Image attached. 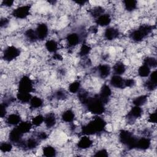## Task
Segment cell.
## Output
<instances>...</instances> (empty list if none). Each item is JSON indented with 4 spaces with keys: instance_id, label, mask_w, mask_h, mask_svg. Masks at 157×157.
Instances as JSON below:
<instances>
[{
    "instance_id": "obj_1",
    "label": "cell",
    "mask_w": 157,
    "mask_h": 157,
    "mask_svg": "<svg viewBox=\"0 0 157 157\" xmlns=\"http://www.w3.org/2000/svg\"><path fill=\"white\" fill-rule=\"evenodd\" d=\"M105 124L106 123L102 118L96 117L82 128V132L88 136L102 132L104 129Z\"/></svg>"
},
{
    "instance_id": "obj_2",
    "label": "cell",
    "mask_w": 157,
    "mask_h": 157,
    "mask_svg": "<svg viewBox=\"0 0 157 157\" xmlns=\"http://www.w3.org/2000/svg\"><path fill=\"white\" fill-rule=\"evenodd\" d=\"M88 110L94 115H100L104 112V104L99 98V95H96L93 98H89L86 103Z\"/></svg>"
},
{
    "instance_id": "obj_3",
    "label": "cell",
    "mask_w": 157,
    "mask_h": 157,
    "mask_svg": "<svg viewBox=\"0 0 157 157\" xmlns=\"http://www.w3.org/2000/svg\"><path fill=\"white\" fill-rule=\"evenodd\" d=\"M119 139L121 143L127 145L129 148L136 147L137 139H136L131 132L127 130H121L119 134Z\"/></svg>"
},
{
    "instance_id": "obj_4",
    "label": "cell",
    "mask_w": 157,
    "mask_h": 157,
    "mask_svg": "<svg viewBox=\"0 0 157 157\" xmlns=\"http://www.w3.org/2000/svg\"><path fill=\"white\" fill-rule=\"evenodd\" d=\"M33 89V83L32 80L28 76H23L18 83V92L30 93Z\"/></svg>"
},
{
    "instance_id": "obj_5",
    "label": "cell",
    "mask_w": 157,
    "mask_h": 157,
    "mask_svg": "<svg viewBox=\"0 0 157 157\" xmlns=\"http://www.w3.org/2000/svg\"><path fill=\"white\" fill-rule=\"evenodd\" d=\"M20 53L18 48L14 46H9L4 51L3 58L7 61H11L17 58Z\"/></svg>"
},
{
    "instance_id": "obj_6",
    "label": "cell",
    "mask_w": 157,
    "mask_h": 157,
    "mask_svg": "<svg viewBox=\"0 0 157 157\" xmlns=\"http://www.w3.org/2000/svg\"><path fill=\"white\" fill-rule=\"evenodd\" d=\"M30 9L31 6L29 5L20 6L13 10L12 15L17 18L24 19L29 15Z\"/></svg>"
},
{
    "instance_id": "obj_7",
    "label": "cell",
    "mask_w": 157,
    "mask_h": 157,
    "mask_svg": "<svg viewBox=\"0 0 157 157\" xmlns=\"http://www.w3.org/2000/svg\"><path fill=\"white\" fill-rule=\"evenodd\" d=\"M38 39L43 40L45 39L48 34V26L45 23H40L38 25L36 29L35 30Z\"/></svg>"
},
{
    "instance_id": "obj_8",
    "label": "cell",
    "mask_w": 157,
    "mask_h": 157,
    "mask_svg": "<svg viewBox=\"0 0 157 157\" xmlns=\"http://www.w3.org/2000/svg\"><path fill=\"white\" fill-rule=\"evenodd\" d=\"M111 94H112V91L109 86L106 84H104L102 85V86L101 88L100 94L99 96L102 100V101L103 102V103L105 104L108 102L109 98Z\"/></svg>"
},
{
    "instance_id": "obj_9",
    "label": "cell",
    "mask_w": 157,
    "mask_h": 157,
    "mask_svg": "<svg viewBox=\"0 0 157 157\" xmlns=\"http://www.w3.org/2000/svg\"><path fill=\"white\" fill-rule=\"evenodd\" d=\"M110 84L115 88H122L124 86V79H123L120 75H113L110 80Z\"/></svg>"
},
{
    "instance_id": "obj_10",
    "label": "cell",
    "mask_w": 157,
    "mask_h": 157,
    "mask_svg": "<svg viewBox=\"0 0 157 157\" xmlns=\"http://www.w3.org/2000/svg\"><path fill=\"white\" fill-rule=\"evenodd\" d=\"M23 134L17 128H13L9 133V139L13 143H19L21 141Z\"/></svg>"
},
{
    "instance_id": "obj_11",
    "label": "cell",
    "mask_w": 157,
    "mask_h": 157,
    "mask_svg": "<svg viewBox=\"0 0 157 157\" xmlns=\"http://www.w3.org/2000/svg\"><path fill=\"white\" fill-rule=\"evenodd\" d=\"M92 144L93 141L91 140V139L86 135H85L80 138L77 143V146L79 148L85 150L90 148L92 145Z\"/></svg>"
},
{
    "instance_id": "obj_12",
    "label": "cell",
    "mask_w": 157,
    "mask_h": 157,
    "mask_svg": "<svg viewBox=\"0 0 157 157\" xmlns=\"http://www.w3.org/2000/svg\"><path fill=\"white\" fill-rule=\"evenodd\" d=\"M151 145V140L149 138L147 137H142L139 139H137L136 143V147L140 150H147Z\"/></svg>"
},
{
    "instance_id": "obj_13",
    "label": "cell",
    "mask_w": 157,
    "mask_h": 157,
    "mask_svg": "<svg viewBox=\"0 0 157 157\" xmlns=\"http://www.w3.org/2000/svg\"><path fill=\"white\" fill-rule=\"evenodd\" d=\"M111 21V17L109 14L103 13L102 15L98 17L96 20V22L98 25L101 26H108Z\"/></svg>"
},
{
    "instance_id": "obj_14",
    "label": "cell",
    "mask_w": 157,
    "mask_h": 157,
    "mask_svg": "<svg viewBox=\"0 0 157 157\" xmlns=\"http://www.w3.org/2000/svg\"><path fill=\"white\" fill-rule=\"evenodd\" d=\"M142 114V109H141V107L139 106L134 105V107H133L128 113V117L131 120H135L141 117Z\"/></svg>"
},
{
    "instance_id": "obj_15",
    "label": "cell",
    "mask_w": 157,
    "mask_h": 157,
    "mask_svg": "<svg viewBox=\"0 0 157 157\" xmlns=\"http://www.w3.org/2000/svg\"><path fill=\"white\" fill-rule=\"evenodd\" d=\"M119 32L114 28H108L104 32V37L108 40H112L118 37Z\"/></svg>"
},
{
    "instance_id": "obj_16",
    "label": "cell",
    "mask_w": 157,
    "mask_h": 157,
    "mask_svg": "<svg viewBox=\"0 0 157 157\" xmlns=\"http://www.w3.org/2000/svg\"><path fill=\"white\" fill-rule=\"evenodd\" d=\"M67 42L70 47H74L78 44L80 38L78 34L77 33H71L67 35L66 37Z\"/></svg>"
},
{
    "instance_id": "obj_17",
    "label": "cell",
    "mask_w": 157,
    "mask_h": 157,
    "mask_svg": "<svg viewBox=\"0 0 157 157\" xmlns=\"http://www.w3.org/2000/svg\"><path fill=\"white\" fill-rule=\"evenodd\" d=\"M98 71L99 76L101 78H104L107 77L109 75V74L110 72V67L107 64H100L98 66Z\"/></svg>"
},
{
    "instance_id": "obj_18",
    "label": "cell",
    "mask_w": 157,
    "mask_h": 157,
    "mask_svg": "<svg viewBox=\"0 0 157 157\" xmlns=\"http://www.w3.org/2000/svg\"><path fill=\"white\" fill-rule=\"evenodd\" d=\"M56 117L55 114L53 113H48L44 117V123L45 126L48 128H50L54 126L55 124H56Z\"/></svg>"
},
{
    "instance_id": "obj_19",
    "label": "cell",
    "mask_w": 157,
    "mask_h": 157,
    "mask_svg": "<svg viewBox=\"0 0 157 157\" xmlns=\"http://www.w3.org/2000/svg\"><path fill=\"white\" fill-rule=\"evenodd\" d=\"M21 121V117L17 113L10 114L6 119L7 123H8L10 125H18Z\"/></svg>"
},
{
    "instance_id": "obj_20",
    "label": "cell",
    "mask_w": 157,
    "mask_h": 157,
    "mask_svg": "<svg viewBox=\"0 0 157 157\" xmlns=\"http://www.w3.org/2000/svg\"><path fill=\"white\" fill-rule=\"evenodd\" d=\"M130 37L134 42H139L142 41L146 36L141 31V30L138 28L137 29H136L131 33V34H130Z\"/></svg>"
},
{
    "instance_id": "obj_21",
    "label": "cell",
    "mask_w": 157,
    "mask_h": 157,
    "mask_svg": "<svg viewBox=\"0 0 157 157\" xmlns=\"http://www.w3.org/2000/svg\"><path fill=\"white\" fill-rule=\"evenodd\" d=\"M32 126V123L29 121H21L18 124L17 128L24 134L30 131Z\"/></svg>"
},
{
    "instance_id": "obj_22",
    "label": "cell",
    "mask_w": 157,
    "mask_h": 157,
    "mask_svg": "<svg viewBox=\"0 0 157 157\" xmlns=\"http://www.w3.org/2000/svg\"><path fill=\"white\" fill-rule=\"evenodd\" d=\"M32 95L28 93H21L18 92L17 94V99L21 103L29 102L31 99L32 98Z\"/></svg>"
},
{
    "instance_id": "obj_23",
    "label": "cell",
    "mask_w": 157,
    "mask_h": 157,
    "mask_svg": "<svg viewBox=\"0 0 157 157\" xmlns=\"http://www.w3.org/2000/svg\"><path fill=\"white\" fill-rule=\"evenodd\" d=\"M45 45L46 49L50 53H56L58 47V43L54 40H47Z\"/></svg>"
},
{
    "instance_id": "obj_24",
    "label": "cell",
    "mask_w": 157,
    "mask_h": 157,
    "mask_svg": "<svg viewBox=\"0 0 157 157\" xmlns=\"http://www.w3.org/2000/svg\"><path fill=\"white\" fill-rule=\"evenodd\" d=\"M113 70L115 75H121L123 74L126 71L124 64L122 62H117L113 67Z\"/></svg>"
},
{
    "instance_id": "obj_25",
    "label": "cell",
    "mask_w": 157,
    "mask_h": 157,
    "mask_svg": "<svg viewBox=\"0 0 157 157\" xmlns=\"http://www.w3.org/2000/svg\"><path fill=\"white\" fill-rule=\"evenodd\" d=\"M75 117V114L71 110H67L64 111L61 116L62 120L67 123H71L73 121Z\"/></svg>"
},
{
    "instance_id": "obj_26",
    "label": "cell",
    "mask_w": 157,
    "mask_h": 157,
    "mask_svg": "<svg viewBox=\"0 0 157 157\" xmlns=\"http://www.w3.org/2000/svg\"><path fill=\"white\" fill-rule=\"evenodd\" d=\"M29 104L31 108L37 109L40 107L43 104V101L41 98L37 96H33L29 101Z\"/></svg>"
},
{
    "instance_id": "obj_27",
    "label": "cell",
    "mask_w": 157,
    "mask_h": 157,
    "mask_svg": "<svg viewBox=\"0 0 157 157\" xmlns=\"http://www.w3.org/2000/svg\"><path fill=\"white\" fill-rule=\"evenodd\" d=\"M150 73V68L145 64L142 65L138 69V74L141 77H147L149 76Z\"/></svg>"
},
{
    "instance_id": "obj_28",
    "label": "cell",
    "mask_w": 157,
    "mask_h": 157,
    "mask_svg": "<svg viewBox=\"0 0 157 157\" xmlns=\"http://www.w3.org/2000/svg\"><path fill=\"white\" fill-rule=\"evenodd\" d=\"M124 8L126 10L131 12L134 10L137 7V1L135 0H126L123 1Z\"/></svg>"
},
{
    "instance_id": "obj_29",
    "label": "cell",
    "mask_w": 157,
    "mask_h": 157,
    "mask_svg": "<svg viewBox=\"0 0 157 157\" xmlns=\"http://www.w3.org/2000/svg\"><path fill=\"white\" fill-rule=\"evenodd\" d=\"M43 155L47 157H52L56 155V150L55 148L50 145L45 146L43 148L42 150Z\"/></svg>"
},
{
    "instance_id": "obj_30",
    "label": "cell",
    "mask_w": 157,
    "mask_h": 157,
    "mask_svg": "<svg viewBox=\"0 0 157 157\" xmlns=\"http://www.w3.org/2000/svg\"><path fill=\"white\" fill-rule=\"evenodd\" d=\"M147 101V96L146 95H141L134 99L132 101V103L136 106H142L144 105Z\"/></svg>"
},
{
    "instance_id": "obj_31",
    "label": "cell",
    "mask_w": 157,
    "mask_h": 157,
    "mask_svg": "<svg viewBox=\"0 0 157 157\" xmlns=\"http://www.w3.org/2000/svg\"><path fill=\"white\" fill-rule=\"evenodd\" d=\"M25 35L26 37L30 41V42H35L36 41L38 38L36 33L35 30H33V29H29L27 31H25Z\"/></svg>"
},
{
    "instance_id": "obj_32",
    "label": "cell",
    "mask_w": 157,
    "mask_h": 157,
    "mask_svg": "<svg viewBox=\"0 0 157 157\" xmlns=\"http://www.w3.org/2000/svg\"><path fill=\"white\" fill-rule=\"evenodd\" d=\"M148 67H156L157 65V62L156 58L153 57H146L144 59V64Z\"/></svg>"
},
{
    "instance_id": "obj_33",
    "label": "cell",
    "mask_w": 157,
    "mask_h": 157,
    "mask_svg": "<svg viewBox=\"0 0 157 157\" xmlns=\"http://www.w3.org/2000/svg\"><path fill=\"white\" fill-rule=\"evenodd\" d=\"M91 50V48L90 45L86 44H83L80 48L79 55L81 56H85L90 53Z\"/></svg>"
},
{
    "instance_id": "obj_34",
    "label": "cell",
    "mask_w": 157,
    "mask_h": 157,
    "mask_svg": "<svg viewBox=\"0 0 157 157\" xmlns=\"http://www.w3.org/2000/svg\"><path fill=\"white\" fill-rule=\"evenodd\" d=\"M44 122V117L42 115H37L33 117L31 120V123L33 126H39Z\"/></svg>"
},
{
    "instance_id": "obj_35",
    "label": "cell",
    "mask_w": 157,
    "mask_h": 157,
    "mask_svg": "<svg viewBox=\"0 0 157 157\" xmlns=\"http://www.w3.org/2000/svg\"><path fill=\"white\" fill-rule=\"evenodd\" d=\"M80 88V83L78 81H75L71 83L68 87L69 91L72 93H77Z\"/></svg>"
},
{
    "instance_id": "obj_36",
    "label": "cell",
    "mask_w": 157,
    "mask_h": 157,
    "mask_svg": "<svg viewBox=\"0 0 157 157\" xmlns=\"http://www.w3.org/2000/svg\"><path fill=\"white\" fill-rule=\"evenodd\" d=\"M38 145V142L36 139L34 138H29L28 139V140L26 142L25 146L29 150L35 148Z\"/></svg>"
},
{
    "instance_id": "obj_37",
    "label": "cell",
    "mask_w": 157,
    "mask_h": 157,
    "mask_svg": "<svg viewBox=\"0 0 157 157\" xmlns=\"http://www.w3.org/2000/svg\"><path fill=\"white\" fill-rule=\"evenodd\" d=\"M104 9L100 6H98L94 7L92 10H91V15L94 17H96V18L99 17L100 15H102L104 13Z\"/></svg>"
},
{
    "instance_id": "obj_38",
    "label": "cell",
    "mask_w": 157,
    "mask_h": 157,
    "mask_svg": "<svg viewBox=\"0 0 157 157\" xmlns=\"http://www.w3.org/2000/svg\"><path fill=\"white\" fill-rule=\"evenodd\" d=\"M12 149V146L11 144L7 143V142H3L1 143L0 145V150L1 151L7 153L10 152Z\"/></svg>"
},
{
    "instance_id": "obj_39",
    "label": "cell",
    "mask_w": 157,
    "mask_h": 157,
    "mask_svg": "<svg viewBox=\"0 0 157 157\" xmlns=\"http://www.w3.org/2000/svg\"><path fill=\"white\" fill-rule=\"evenodd\" d=\"M145 86L147 90H148L150 91H153L156 89V88L157 86V83H153L151 81H150V80H148L145 83Z\"/></svg>"
},
{
    "instance_id": "obj_40",
    "label": "cell",
    "mask_w": 157,
    "mask_h": 157,
    "mask_svg": "<svg viewBox=\"0 0 157 157\" xmlns=\"http://www.w3.org/2000/svg\"><path fill=\"white\" fill-rule=\"evenodd\" d=\"M157 120V117H156V112H154L153 113H151L148 118V121L150 123H156Z\"/></svg>"
},
{
    "instance_id": "obj_41",
    "label": "cell",
    "mask_w": 157,
    "mask_h": 157,
    "mask_svg": "<svg viewBox=\"0 0 157 157\" xmlns=\"http://www.w3.org/2000/svg\"><path fill=\"white\" fill-rule=\"evenodd\" d=\"M95 156H108V152L105 149H101L98 150L96 152V153L94 155Z\"/></svg>"
},
{
    "instance_id": "obj_42",
    "label": "cell",
    "mask_w": 157,
    "mask_h": 157,
    "mask_svg": "<svg viewBox=\"0 0 157 157\" xmlns=\"http://www.w3.org/2000/svg\"><path fill=\"white\" fill-rule=\"evenodd\" d=\"M156 71L155 70L154 71H152V72H151L149 75L150 76V78L149 80L150 81H151L153 83H157V75H156Z\"/></svg>"
},
{
    "instance_id": "obj_43",
    "label": "cell",
    "mask_w": 157,
    "mask_h": 157,
    "mask_svg": "<svg viewBox=\"0 0 157 157\" xmlns=\"http://www.w3.org/2000/svg\"><path fill=\"white\" fill-rule=\"evenodd\" d=\"M7 104L6 103H1V111H0V115L1 118H3L6 113V109H7Z\"/></svg>"
},
{
    "instance_id": "obj_44",
    "label": "cell",
    "mask_w": 157,
    "mask_h": 157,
    "mask_svg": "<svg viewBox=\"0 0 157 157\" xmlns=\"http://www.w3.org/2000/svg\"><path fill=\"white\" fill-rule=\"evenodd\" d=\"M135 85V81L132 78H127L124 80V86L125 87H131Z\"/></svg>"
},
{
    "instance_id": "obj_45",
    "label": "cell",
    "mask_w": 157,
    "mask_h": 157,
    "mask_svg": "<svg viewBox=\"0 0 157 157\" xmlns=\"http://www.w3.org/2000/svg\"><path fill=\"white\" fill-rule=\"evenodd\" d=\"M56 96L58 99H64L66 97V94L64 91L59 90L56 93Z\"/></svg>"
},
{
    "instance_id": "obj_46",
    "label": "cell",
    "mask_w": 157,
    "mask_h": 157,
    "mask_svg": "<svg viewBox=\"0 0 157 157\" xmlns=\"http://www.w3.org/2000/svg\"><path fill=\"white\" fill-rule=\"evenodd\" d=\"M14 1L12 0H5L2 1V4L6 7H10L13 5Z\"/></svg>"
},
{
    "instance_id": "obj_47",
    "label": "cell",
    "mask_w": 157,
    "mask_h": 157,
    "mask_svg": "<svg viewBox=\"0 0 157 157\" xmlns=\"http://www.w3.org/2000/svg\"><path fill=\"white\" fill-rule=\"evenodd\" d=\"M38 138L40 140H45L47 138V134L45 132H40L38 134Z\"/></svg>"
},
{
    "instance_id": "obj_48",
    "label": "cell",
    "mask_w": 157,
    "mask_h": 157,
    "mask_svg": "<svg viewBox=\"0 0 157 157\" xmlns=\"http://www.w3.org/2000/svg\"><path fill=\"white\" fill-rule=\"evenodd\" d=\"M53 58L54 59L58 60V61H62L63 59V56L60 54L57 53H54V54L53 55Z\"/></svg>"
},
{
    "instance_id": "obj_49",
    "label": "cell",
    "mask_w": 157,
    "mask_h": 157,
    "mask_svg": "<svg viewBox=\"0 0 157 157\" xmlns=\"http://www.w3.org/2000/svg\"><path fill=\"white\" fill-rule=\"evenodd\" d=\"M8 23V20L7 18H1V21H0V25L1 27L5 26Z\"/></svg>"
},
{
    "instance_id": "obj_50",
    "label": "cell",
    "mask_w": 157,
    "mask_h": 157,
    "mask_svg": "<svg viewBox=\"0 0 157 157\" xmlns=\"http://www.w3.org/2000/svg\"><path fill=\"white\" fill-rule=\"evenodd\" d=\"M75 2L77 4H79V5H84L86 2V1H75Z\"/></svg>"
}]
</instances>
